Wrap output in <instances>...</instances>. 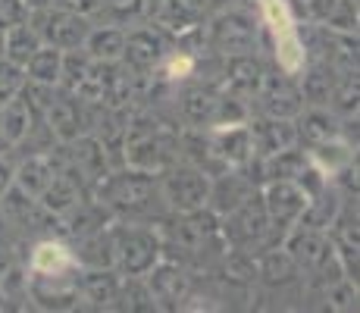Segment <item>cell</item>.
Instances as JSON below:
<instances>
[{
	"instance_id": "cell-35",
	"label": "cell",
	"mask_w": 360,
	"mask_h": 313,
	"mask_svg": "<svg viewBox=\"0 0 360 313\" xmlns=\"http://www.w3.org/2000/svg\"><path fill=\"white\" fill-rule=\"evenodd\" d=\"M51 6H60V10H69V13H79V16H88L98 10V0H51Z\"/></svg>"
},
{
	"instance_id": "cell-27",
	"label": "cell",
	"mask_w": 360,
	"mask_h": 313,
	"mask_svg": "<svg viewBox=\"0 0 360 313\" xmlns=\"http://www.w3.org/2000/svg\"><path fill=\"white\" fill-rule=\"evenodd\" d=\"M122 47H126V29H120V25H91L85 38V53L91 60L120 63Z\"/></svg>"
},
{
	"instance_id": "cell-29",
	"label": "cell",
	"mask_w": 360,
	"mask_h": 313,
	"mask_svg": "<svg viewBox=\"0 0 360 313\" xmlns=\"http://www.w3.org/2000/svg\"><path fill=\"white\" fill-rule=\"evenodd\" d=\"M144 16V0H98V10L91 13L94 25H120L129 29L131 23H141Z\"/></svg>"
},
{
	"instance_id": "cell-14",
	"label": "cell",
	"mask_w": 360,
	"mask_h": 313,
	"mask_svg": "<svg viewBox=\"0 0 360 313\" xmlns=\"http://www.w3.org/2000/svg\"><path fill=\"white\" fill-rule=\"evenodd\" d=\"M260 103L263 116H279V120H295L307 103H304L301 85H297V75H285V72H269L263 79L260 94L254 97Z\"/></svg>"
},
{
	"instance_id": "cell-34",
	"label": "cell",
	"mask_w": 360,
	"mask_h": 313,
	"mask_svg": "<svg viewBox=\"0 0 360 313\" xmlns=\"http://www.w3.org/2000/svg\"><path fill=\"white\" fill-rule=\"evenodd\" d=\"M29 6L22 4V0H0V29H13V25L25 23L29 19Z\"/></svg>"
},
{
	"instance_id": "cell-15",
	"label": "cell",
	"mask_w": 360,
	"mask_h": 313,
	"mask_svg": "<svg viewBox=\"0 0 360 313\" xmlns=\"http://www.w3.org/2000/svg\"><path fill=\"white\" fill-rule=\"evenodd\" d=\"M63 163H66L63 144H60V148H47V151H34V154H29L22 163L16 166V172H13V185H16L19 191L38 198V194L51 185V179L57 176Z\"/></svg>"
},
{
	"instance_id": "cell-12",
	"label": "cell",
	"mask_w": 360,
	"mask_h": 313,
	"mask_svg": "<svg viewBox=\"0 0 360 313\" xmlns=\"http://www.w3.org/2000/svg\"><path fill=\"white\" fill-rule=\"evenodd\" d=\"M44 125L47 132L53 135V141L57 144H69L75 141L79 135H85L88 132V116H85V101H79L75 94L63 91V88H57L51 97V103H47L44 110Z\"/></svg>"
},
{
	"instance_id": "cell-4",
	"label": "cell",
	"mask_w": 360,
	"mask_h": 313,
	"mask_svg": "<svg viewBox=\"0 0 360 313\" xmlns=\"http://www.w3.org/2000/svg\"><path fill=\"white\" fill-rule=\"evenodd\" d=\"M204 29V44L217 57H235V53H251L257 51L260 38V23L254 13H245L238 6H219L207 16Z\"/></svg>"
},
{
	"instance_id": "cell-11",
	"label": "cell",
	"mask_w": 360,
	"mask_h": 313,
	"mask_svg": "<svg viewBox=\"0 0 360 313\" xmlns=\"http://www.w3.org/2000/svg\"><path fill=\"white\" fill-rule=\"evenodd\" d=\"M263 79H266V66L257 53H235V57H223V72H219V88L232 94L235 101L248 103L260 94Z\"/></svg>"
},
{
	"instance_id": "cell-3",
	"label": "cell",
	"mask_w": 360,
	"mask_h": 313,
	"mask_svg": "<svg viewBox=\"0 0 360 313\" xmlns=\"http://www.w3.org/2000/svg\"><path fill=\"white\" fill-rule=\"evenodd\" d=\"M110 235H113V269L120 276H144L163 257L160 229L154 226L113 219Z\"/></svg>"
},
{
	"instance_id": "cell-10",
	"label": "cell",
	"mask_w": 360,
	"mask_h": 313,
	"mask_svg": "<svg viewBox=\"0 0 360 313\" xmlns=\"http://www.w3.org/2000/svg\"><path fill=\"white\" fill-rule=\"evenodd\" d=\"M260 198L266 207V217L276 229L288 232L297 219H301L304 207H307V191L295 182V179H269L260 185Z\"/></svg>"
},
{
	"instance_id": "cell-17",
	"label": "cell",
	"mask_w": 360,
	"mask_h": 313,
	"mask_svg": "<svg viewBox=\"0 0 360 313\" xmlns=\"http://www.w3.org/2000/svg\"><path fill=\"white\" fill-rule=\"evenodd\" d=\"M251 191H257V185L251 182L248 170H223L210 179V198H207V207H210L217 217H226V213H232Z\"/></svg>"
},
{
	"instance_id": "cell-30",
	"label": "cell",
	"mask_w": 360,
	"mask_h": 313,
	"mask_svg": "<svg viewBox=\"0 0 360 313\" xmlns=\"http://www.w3.org/2000/svg\"><path fill=\"white\" fill-rule=\"evenodd\" d=\"M60 72H63V51L51 44H41L25 63V79L41 85H60Z\"/></svg>"
},
{
	"instance_id": "cell-20",
	"label": "cell",
	"mask_w": 360,
	"mask_h": 313,
	"mask_svg": "<svg viewBox=\"0 0 360 313\" xmlns=\"http://www.w3.org/2000/svg\"><path fill=\"white\" fill-rule=\"evenodd\" d=\"M122 288V276L113 267L103 269H79V301L91 307H116Z\"/></svg>"
},
{
	"instance_id": "cell-9",
	"label": "cell",
	"mask_w": 360,
	"mask_h": 313,
	"mask_svg": "<svg viewBox=\"0 0 360 313\" xmlns=\"http://www.w3.org/2000/svg\"><path fill=\"white\" fill-rule=\"evenodd\" d=\"M144 282H148L150 295H154V304L157 307H185L191 301V291H195V279L191 273L176 260H160L144 273Z\"/></svg>"
},
{
	"instance_id": "cell-5",
	"label": "cell",
	"mask_w": 360,
	"mask_h": 313,
	"mask_svg": "<svg viewBox=\"0 0 360 313\" xmlns=\"http://www.w3.org/2000/svg\"><path fill=\"white\" fill-rule=\"evenodd\" d=\"M160 198L169 207V213L195 210V207H207L210 198V179L200 166L188 163V160H176L160 172Z\"/></svg>"
},
{
	"instance_id": "cell-16",
	"label": "cell",
	"mask_w": 360,
	"mask_h": 313,
	"mask_svg": "<svg viewBox=\"0 0 360 313\" xmlns=\"http://www.w3.org/2000/svg\"><path fill=\"white\" fill-rule=\"evenodd\" d=\"M79 263H75L72 248L63 238H53V235H41L29 250V263H25V273L34 276H66V273H79Z\"/></svg>"
},
{
	"instance_id": "cell-13",
	"label": "cell",
	"mask_w": 360,
	"mask_h": 313,
	"mask_svg": "<svg viewBox=\"0 0 360 313\" xmlns=\"http://www.w3.org/2000/svg\"><path fill=\"white\" fill-rule=\"evenodd\" d=\"M25 298L41 310H72L79 307V273L66 276H34L25 273Z\"/></svg>"
},
{
	"instance_id": "cell-7",
	"label": "cell",
	"mask_w": 360,
	"mask_h": 313,
	"mask_svg": "<svg viewBox=\"0 0 360 313\" xmlns=\"http://www.w3.org/2000/svg\"><path fill=\"white\" fill-rule=\"evenodd\" d=\"M32 29L38 32L41 44H51L57 51H75V47H85V38L91 32V19L79 16V13L60 10V6H41V10L29 13Z\"/></svg>"
},
{
	"instance_id": "cell-19",
	"label": "cell",
	"mask_w": 360,
	"mask_h": 313,
	"mask_svg": "<svg viewBox=\"0 0 360 313\" xmlns=\"http://www.w3.org/2000/svg\"><path fill=\"white\" fill-rule=\"evenodd\" d=\"M213 10H217V0H163L160 13L154 19L169 34H179V32L204 25Z\"/></svg>"
},
{
	"instance_id": "cell-6",
	"label": "cell",
	"mask_w": 360,
	"mask_h": 313,
	"mask_svg": "<svg viewBox=\"0 0 360 313\" xmlns=\"http://www.w3.org/2000/svg\"><path fill=\"white\" fill-rule=\"evenodd\" d=\"M172 38L176 34H169L163 29L157 19H141V23H131L126 29V47H122V60L131 72L138 75H154L157 63L163 60V53L172 47Z\"/></svg>"
},
{
	"instance_id": "cell-8",
	"label": "cell",
	"mask_w": 360,
	"mask_h": 313,
	"mask_svg": "<svg viewBox=\"0 0 360 313\" xmlns=\"http://www.w3.org/2000/svg\"><path fill=\"white\" fill-rule=\"evenodd\" d=\"M207 144H210L213 160H217L223 170H245L251 160H257L248 120L210 125V129H207Z\"/></svg>"
},
{
	"instance_id": "cell-33",
	"label": "cell",
	"mask_w": 360,
	"mask_h": 313,
	"mask_svg": "<svg viewBox=\"0 0 360 313\" xmlns=\"http://www.w3.org/2000/svg\"><path fill=\"white\" fill-rule=\"evenodd\" d=\"M323 298H326V304L332 310H357V282L345 276V279L332 282L323 291Z\"/></svg>"
},
{
	"instance_id": "cell-22",
	"label": "cell",
	"mask_w": 360,
	"mask_h": 313,
	"mask_svg": "<svg viewBox=\"0 0 360 313\" xmlns=\"http://www.w3.org/2000/svg\"><path fill=\"white\" fill-rule=\"evenodd\" d=\"M254 267H257V279L266 285V288H288V285H295L301 279V269H297V263L292 260V254L279 245L257 254Z\"/></svg>"
},
{
	"instance_id": "cell-26",
	"label": "cell",
	"mask_w": 360,
	"mask_h": 313,
	"mask_svg": "<svg viewBox=\"0 0 360 313\" xmlns=\"http://www.w3.org/2000/svg\"><path fill=\"white\" fill-rule=\"evenodd\" d=\"M304 151H307L310 166H316L326 179H332L338 170H345L348 163L357 160V148H351V144L342 141V138H329V141L314 144V148H304Z\"/></svg>"
},
{
	"instance_id": "cell-37",
	"label": "cell",
	"mask_w": 360,
	"mask_h": 313,
	"mask_svg": "<svg viewBox=\"0 0 360 313\" xmlns=\"http://www.w3.org/2000/svg\"><path fill=\"white\" fill-rule=\"evenodd\" d=\"M25 6H29V10H41V6H47L51 4V0H22Z\"/></svg>"
},
{
	"instance_id": "cell-23",
	"label": "cell",
	"mask_w": 360,
	"mask_h": 313,
	"mask_svg": "<svg viewBox=\"0 0 360 313\" xmlns=\"http://www.w3.org/2000/svg\"><path fill=\"white\" fill-rule=\"evenodd\" d=\"M113 226V222H110ZM110 226L98 229L91 235H82L75 238L72 254H75V263L82 269H103V267H113V235H110Z\"/></svg>"
},
{
	"instance_id": "cell-1",
	"label": "cell",
	"mask_w": 360,
	"mask_h": 313,
	"mask_svg": "<svg viewBox=\"0 0 360 313\" xmlns=\"http://www.w3.org/2000/svg\"><path fill=\"white\" fill-rule=\"evenodd\" d=\"M91 198L101 200L113 219H154L157 213L163 210V198H160V179L154 172H141L131 170V166H122L120 172L110 170L101 182H94Z\"/></svg>"
},
{
	"instance_id": "cell-31",
	"label": "cell",
	"mask_w": 360,
	"mask_h": 313,
	"mask_svg": "<svg viewBox=\"0 0 360 313\" xmlns=\"http://www.w3.org/2000/svg\"><path fill=\"white\" fill-rule=\"evenodd\" d=\"M38 47H41V38H38V32L32 29L29 19H25V23H19V25H13V29H6V44H4V57L6 60L25 66L29 57L38 51Z\"/></svg>"
},
{
	"instance_id": "cell-2",
	"label": "cell",
	"mask_w": 360,
	"mask_h": 313,
	"mask_svg": "<svg viewBox=\"0 0 360 313\" xmlns=\"http://www.w3.org/2000/svg\"><path fill=\"white\" fill-rule=\"evenodd\" d=\"M282 248L292 254V260L301 269V279H307V285L314 291H326L332 282L345 279V269L338 263L332 238L323 229H310V226L295 222L285 232V238H282Z\"/></svg>"
},
{
	"instance_id": "cell-25",
	"label": "cell",
	"mask_w": 360,
	"mask_h": 313,
	"mask_svg": "<svg viewBox=\"0 0 360 313\" xmlns=\"http://www.w3.org/2000/svg\"><path fill=\"white\" fill-rule=\"evenodd\" d=\"M41 122V116L32 113V107L22 101V97H10V101L0 107V129H4V138L10 148H19L25 141V135H32V129Z\"/></svg>"
},
{
	"instance_id": "cell-24",
	"label": "cell",
	"mask_w": 360,
	"mask_h": 313,
	"mask_svg": "<svg viewBox=\"0 0 360 313\" xmlns=\"http://www.w3.org/2000/svg\"><path fill=\"white\" fill-rule=\"evenodd\" d=\"M345 200H351V198H345L342 191H338L332 182H326L320 188V191L314 194V198L307 200V207H304V213H301V226H310V229H326L332 226V219L338 217V210H342V204Z\"/></svg>"
},
{
	"instance_id": "cell-21",
	"label": "cell",
	"mask_w": 360,
	"mask_h": 313,
	"mask_svg": "<svg viewBox=\"0 0 360 313\" xmlns=\"http://www.w3.org/2000/svg\"><path fill=\"white\" fill-rule=\"evenodd\" d=\"M338 120L342 116L329 107H304L295 116L297 144L301 148H314V144H323L329 138H338Z\"/></svg>"
},
{
	"instance_id": "cell-28",
	"label": "cell",
	"mask_w": 360,
	"mask_h": 313,
	"mask_svg": "<svg viewBox=\"0 0 360 313\" xmlns=\"http://www.w3.org/2000/svg\"><path fill=\"white\" fill-rule=\"evenodd\" d=\"M307 166V151L301 144L295 148H285L273 157H263L260 160V185L269 182V179H297Z\"/></svg>"
},
{
	"instance_id": "cell-36",
	"label": "cell",
	"mask_w": 360,
	"mask_h": 313,
	"mask_svg": "<svg viewBox=\"0 0 360 313\" xmlns=\"http://www.w3.org/2000/svg\"><path fill=\"white\" fill-rule=\"evenodd\" d=\"M13 172H16V166L6 160V154H0V198L13 188Z\"/></svg>"
},
{
	"instance_id": "cell-32",
	"label": "cell",
	"mask_w": 360,
	"mask_h": 313,
	"mask_svg": "<svg viewBox=\"0 0 360 313\" xmlns=\"http://www.w3.org/2000/svg\"><path fill=\"white\" fill-rule=\"evenodd\" d=\"M22 85H25V66L0 57V107L22 91Z\"/></svg>"
},
{
	"instance_id": "cell-18",
	"label": "cell",
	"mask_w": 360,
	"mask_h": 313,
	"mask_svg": "<svg viewBox=\"0 0 360 313\" xmlns=\"http://www.w3.org/2000/svg\"><path fill=\"white\" fill-rule=\"evenodd\" d=\"M251 125V138H254V154L257 160L273 157L285 148L297 144V132H295V120H279V116H257V120H248Z\"/></svg>"
},
{
	"instance_id": "cell-38",
	"label": "cell",
	"mask_w": 360,
	"mask_h": 313,
	"mask_svg": "<svg viewBox=\"0 0 360 313\" xmlns=\"http://www.w3.org/2000/svg\"><path fill=\"white\" fill-rule=\"evenodd\" d=\"M4 44H6V32L0 29V57H4Z\"/></svg>"
}]
</instances>
